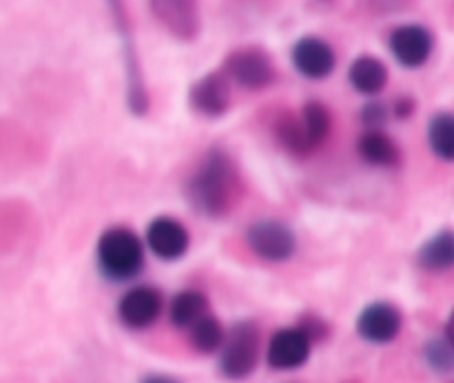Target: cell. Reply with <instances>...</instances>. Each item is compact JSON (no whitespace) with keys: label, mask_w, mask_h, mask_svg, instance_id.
<instances>
[{"label":"cell","mask_w":454,"mask_h":383,"mask_svg":"<svg viewBox=\"0 0 454 383\" xmlns=\"http://www.w3.org/2000/svg\"><path fill=\"white\" fill-rule=\"evenodd\" d=\"M430 149L443 162H452L454 158V118L448 111H439L428 124Z\"/></svg>","instance_id":"obj_19"},{"label":"cell","mask_w":454,"mask_h":383,"mask_svg":"<svg viewBox=\"0 0 454 383\" xmlns=\"http://www.w3.org/2000/svg\"><path fill=\"white\" fill-rule=\"evenodd\" d=\"M348 80L353 89L364 96H375L388 82V66L375 56H359L350 65Z\"/></svg>","instance_id":"obj_15"},{"label":"cell","mask_w":454,"mask_h":383,"mask_svg":"<svg viewBox=\"0 0 454 383\" xmlns=\"http://www.w3.org/2000/svg\"><path fill=\"white\" fill-rule=\"evenodd\" d=\"M434 47L433 34L421 25H402L390 34V51L395 60L406 69L426 65Z\"/></svg>","instance_id":"obj_8"},{"label":"cell","mask_w":454,"mask_h":383,"mask_svg":"<svg viewBox=\"0 0 454 383\" xmlns=\"http://www.w3.org/2000/svg\"><path fill=\"white\" fill-rule=\"evenodd\" d=\"M220 372L226 379H247L260 363V328L253 322H238L224 335Z\"/></svg>","instance_id":"obj_3"},{"label":"cell","mask_w":454,"mask_h":383,"mask_svg":"<svg viewBox=\"0 0 454 383\" xmlns=\"http://www.w3.org/2000/svg\"><path fill=\"white\" fill-rule=\"evenodd\" d=\"M189 102L193 111H198L204 118H220L231 106L229 78L222 71H211V74L202 75L191 87Z\"/></svg>","instance_id":"obj_13"},{"label":"cell","mask_w":454,"mask_h":383,"mask_svg":"<svg viewBox=\"0 0 454 383\" xmlns=\"http://www.w3.org/2000/svg\"><path fill=\"white\" fill-rule=\"evenodd\" d=\"M293 66L309 80H324L335 71L337 58L331 44L317 35H304L293 44Z\"/></svg>","instance_id":"obj_7"},{"label":"cell","mask_w":454,"mask_h":383,"mask_svg":"<svg viewBox=\"0 0 454 383\" xmlns=\"http://www.w3.org/2000/svg\"><path fill=\"white\" fill-rule=\"evenodd\" d=\"M242 195V182L235 160L220 146L207 151L200 167L186 184L191 207L204 217H224L233 211Z\"/></svg>","instance_id":"obj_1"},{"label":"cell","mask_w":454,"mask_h":383,"mask_svg":"<svg viewBox=\"0 0 454 383\" xmlns=\"http://www.w3.org/2000/svg\"><path fill=\"white\" fill-rule=\"evenodd\" d=\"M142 383H177V381L167 375H146L145 379H142Z\"/></svg>","instance_id":"obj_25"},{"label":"cell","mask_w":454,"mask_h":383,"mask_svg":"<svg viewBox=\"0 0 454 383\" xmlns=\"http://www.w3.org/2000/svg\"><path fill=\"white\" fill-rule=\"evenodd\" d=\"M208 313V300L204 293L200 291H182L173 297L171 301V322L176 328H184L189 331L200 317Z\"/></svg>","instance_id":"obj_17"},{"label":"cell","mask_w":454,"mask_h":383,"mask_svg":"<svg viewBox=\"0 0 454 383\" xmlns=\"http://www.w3.org/2000/svg\"><path fill=\"white\" fill-rule=\"evenodd\" d=\"M162 313V295L153 286H136L124 293L118 304V315L124 326L133 331L149 328Z\"/></svg>","instance_id":"obj_9"},{"label":"cell","mask_w":454,"mask_h":383,"mask_svg":"<svg viewBox=\"0 0 454 383\" xmlns=\"http://www.w3.org/2000/svg\"><path fill=\"white\" fill-rule=\"evenodd\" d=\"M146 246L158 260L176 262L189 251V233L176 217H155L146 229Z\"/></svg>","instance_id":"obj_12"},{"label":"cell","mask_w":454,"mask_h":383,"mask_svg":"<svg viewBox=\"0 0 454 383\" xmlns=\"http://www.w3.org/2000/svg\"><path fill=\"white\" fill-rule=\"evenodd\" d=\"M222 74L248 91H260L273 84L275 66L269 53L260 47L235 49L224 60Z\"/></svg>","instance_id":"obj_4"},{"label":"cell","mask_w":454,"mask_h":383,"mask_svg":"<svg viewBox=\"0 0 454 383\" xmlns=\"http://www.w3.org/2000/svg\"><path fill=\"white\" fill-rule=\"evenodd\" d=\"M412 111H415V102H412V98L403 96V98H399L397 102H395V109H393L395 118H399V120L411 118Z\"/></svg>","instance_id":"obj_24"},{"label":"cell","mask_w":454,"mask_h":383,"mask_svg":"<svg viewBox=\"0 0 454 383\" xmlns=\"http://www.w3.org/2000/svg\"><path fill=\"white\" fill-rule=\"evenodd\" d=\"M151 13L168 35L193 43L200 34V0H149Z\"/></svg>","instance_id":"obj_6"},{"label":"cell","mask_w":454,"mask_h":383,"mask_svg":"<svg viewBox=\"0 0 454 383\" xmlns=\"http://www.w3.org/2000/svg\"><path fill=\"white\" fill-rule=\"evenodd\" d=\"M421 269L433 270V273H442V270L452 269L454 264V235L450 229L442 231V233L433 235L424 246L419 248Z\"/></svg>","instance_id":"obj_16"},{"label":"cell","mask_w":454,"mask_h":383,"mask_svg":"<svg viewBox=\"0 0 454 383\" xmlns=\"http://www.w3.org/2000/svg\"><path fill=\"white\" fill-rule=\"evenodd\" d=\"M388 115H390L388 109H386L381 102H368V105L362 109L364 124H368L371 129H380L381 124H386Z\"/></svg>","instance_id":"obj_23"},{"label":"cell","mask_w":454,"mask_h":383,"mask_svg":"<svg viewBox=\"0 0 454 383\" xmlns=\"http://www.w3.org/2000/svg\"><path fill=\"white\" fill-rule=\"evenodd\" d=\"M454 341L450 332V324L446 326V335L439 337V340L428 341L424 350V357L428 362V366L433 368L434 372H442V375H448L454 366Z\"/></svg>","instance_id":"obj_22"},{"label":"cell","mask_w":454,"mask_h":383,"mask_svg":"<svg viewBox=\"0 0 454 383\" xmlns=\"http://www.w3.org/2000/svg\"><path fill=\"white\" fill-rule=\"evenodd\" d=\"M189 332L191 344H193V348L202 355H211L215 353V350H220L226 335L222 324L217 322V317H213V315L208 313L204 315V317H200L198 322L189 328Z\"/></svg>","instance_id":"obj_21"},{"label":"cell","mask_w":454,"mask_h":383,"mask_svg":"<svg viewBox=\"0 0 454 383\" xmlns=\"http://www.w3.org/2000/svg\"><path fill=\"white\" fill-rule=\"evenodd\" d=\"M98 264L111 282H129L145 269V248L140 238L129 229L115 226L98 239Z\"/></svg>","instance_id":"obj_2"},{"label":"cell","mask_w":454,"mask_h":383,"mask_svg":"<svg viewBox=\"0 0 454 383\" xmlns=\"http://www.w3.org/2000/svg\"><path fill=\"white\" fill-rule=\"evenodd\" d=\"M403 317L397 306L388 301H375L366 306L357 317V332L371 344H390L402 331Z\"/></svg>","instance_id":"obj_11"},{"label":"cell","mask_w":454,"mask_h":383,"mask_svg":"<svg viewBox=\"0 0 454 383\" xmlns=\"http://www.w3.org/2000/svg\"><path fill=\"white\" fill-rule=\"evenodd\" d=\"M300 120H301V127H304L310 151H315L319 145H324V140H326L328 133H331V124H333L331 113H328V109L322 105V102L310 100L306 102L304 109H301Z\"/></svg>","instance_id":"obj_18"},{"label":"cell","mask_w":454,"mask_h":383,"mask_svg":"<svg viewBox=\"0 0 454 383\" xmlns=\"http://www.w3.org/2000/svg\"><path fill=\"white\" fill-rule=\"evenodd\" d=\"M248 248L264 262H286L295 255L297 239L286 224L278 220H260L248 226Z\"/></svg>","instance_id":"obj_5"},{"label":"cell","mask_w":454,"mask_h":383,"mask_svg":"<svg viewBox=\"0 0 454 383\" xmlns=\"http://www.w3.org/2000/svg\"><path fill=\"white\" fill-rule=\"evenodd\" d=\"M275 137H278L279 145L293 155H309L310 146L306 140L304 127H301V120L293 113H282L275 120Z\"/></svg>","instance_id":"obj_20"},{"label":"cell","mask_w":454,"mask_h":383,"mask_svg":"<svg viewBox=\"0 0 454 383\" xmlns=\"http://www.w3.org/2000/svg\"><path fill=\"white\" fill-rule=\"evenodd\" d=\"M357 151L372 167L393 168L399 167V162H402V151H399V146L395 145L393 137L386 136L380 129H371V131L364 133L357 142Z\"/></svg>","instance_id":"obj_14"},{"label":"cell","mask_w":454,"mask_h":383,"mask_svg":"<svg viewBox=\"0 0 454 383\" xmlns=\"http://www.w3.org/2000/svg\"><path fill=\"white\" fill-rule=\"evenodd\" d=\"M310 346L313 341L300 331V328H282L270 337L269 366L273 371H295L301 368L310 357Z\"/></svg>","instance_id":"obj_10"}]
</instances>
